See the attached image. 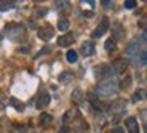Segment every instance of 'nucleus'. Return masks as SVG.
<instances>
[{
  "label": "nucleus",
  "mask_w": 147,
  "mask_h": 133,
  "mask_svg": "<svg viewBox=\"0 0 147 133\" xmlns=\"http://www.w3.org/2000/svg\"><path fill=\"white\" fill-rule=\"evenodd\" d=\"M69 27H70L69 19H64V18L59 19V22H58V29H59V31H63V32H67V31H69Z\"/></svg>",
  "instance_id": "18"
},
{
  "label": "nucleus",
  "mask_w": 147,
  "mask_h": 133,
  "mask_svg": "<svg viewBox=\"0 0 147 133\" xmlns=\"http://www.w3.org/2000/svg\"><path fill=\"white\" fill-rule=\"evenodd\" d=\"M146 98H147V92H146V90H142V88L136 90V93H134V95H133V101L146 100Z\"/></svg>",
  "instance_id": "19"
},
{
  "label": "nucleus",
  "mask_w": 147,
  "mask_h": 133,
  "mask_svg": "<svg viewBox=\"0 0 147 133\" xmlns=\"http://www.w3.org/2000/svg\"><path fill=\"white\" fill-rule=\"evenodd\" d=\"M66 59L69 61V63H77V59H78V55L77 52H74V50H69L66 55Z\"/></svg>",
  "instance_id": "24"
},
{
  "label": "nucleus",
  "mask_w": 147,
  "mask_h": 133,
  "mask_svg": "<svg viewBox=\"0 0 147 133\" xmlns=\"http://www.w3.org/2000/svg\"><path fill=\"white\" fill-rule=\"evenodd\" d=\"M94 77L101 82V80H106V79L115 77V74L109 64H99V66L94 67Z\"/></svg>",
  "instance_id": "4"
},
{
  "label": "nucleus",
  "mask_w": 147,
  "mask_h": 133,
  "mask_svg": "<svg viewBox=\"0 0 147 133\" xmlns=\"http://www.w3.org/2000/svg\"><path fill=\"white\" fill-rule=\"evenodd\" d=\"M126 130H128V133H139V125L134 117L126 119Z\"/></svg>",
  "instance_id": "13"
},
{
  "label": "nucleus",
  "mask_w": 147,
  "mask_h": 133,
  "mask_svg": "<svg viewBox=\"0 0 147 133\" xmlns=\"http://www.w3.org/2000/svg\"><path fill=\"white\" fill-rule=\"evenodd\" d=\"M129 85H131V77H125L123 82L120 83V88H128Z\"/></svg>",
  "instance_id": "27"
},
{
  "label": "nucleus",
  "mask_w": 147,
  "mask_h": 133,
  "mask_svg": "<svg viewBox=\"0 0 147 133\" xmlns=\"http://www.w3.org/2000/svg\"><path fill=\"white\" fill-rule=\"evenodd\" d=\"M47 8H40V10H37V15H38V18H40L42 15H47Z\"/></svg>",
  "instance_id": "33"
},
{
  "label": "nucleus",
  "mask_w": 147,
  "mask_h": 133,
  "mask_svg": "<svg viewBox=\"0 0 147 133\" xmlns=\"http://www.w3.org/2000/svg\"><path fill=\"white\" fill-rule=\"evenodd\" d=\"M48 52H51V48H50V47H45L43 50H40V52H38V55H37L35 58H38V56H43L45 53H48Z\"/></svg>",
  "instance_id": "28"
},
{
  "label": "nucleus",
  "mask_w": 147,
  "mask_h": 133,
  "mask_svg": "<svg viewBox=\"0 0 147 133\" xmlns=\"http://www.w3.org/2000/svg\"><path fill=\"white\" fill-rule=\"evenodd\" d=\"M144 40H147V31H144Z\"/></svg>",
  "instance_id": "36"
},
{
  "label": "nucleus",
  "mask_w": 147,
  "mask_h": 133,
  "mask_svg": "<svg viewBox=\"0 0 147 133\" xmlns=\"http://www.w3.org/2000/svg\"><path fill=\"white\" fill-rule=\"evenodd\" d=\"M112 34H114V37H112V39H114L115 42H117V40H123V39H125V35H126V34H125V29H123V26H121L118 21L114 24Z\"/></svg>",
  "instance_id": "10"
},
{
  "label": "nucleus",
  "mask_w": 147,
  "mask_h": 133,
  "mask_svg": "<svg viewBox=\"0 0 147 133\" xmlns=\"http://www.w3.org/2000/svg\"><path fill=\"white\" fill-rule=\"evenodd\" d=\"M107 133H125V132H123L121 127H115V128H112L110 132H107Z\"/></svg>",
  "instance_id": "31"
},
{
  "label": "nucleus",
  "mask_w": 147,
  "mask_h": 133,
  "mask_svg": "<svg viewBox=\"0 0 147 133\" xmlns=\"http://www.w3.org/2000/svg\"><path fill=\"white\" fill-rule=\"evenodd\" d=\"M104 48H106V52H107V53H114L115 50H117V42H115L112 37L107 39L106 43H104Z\"/></svg>",
  "instance_id": "17"
},
{
  "label": "nucleus",
  "mask_w": 147,
  "mask_h": 133,
  "mask_svg": "<svg viewBox=\"0 0 147 133\" xmlns=\"http://www.w3.org/2000/svg\"><path fill=\"white\" fill-rule=\"evenodd\" d=\"M126 107V101L125 100H117L115 103H112L109 106V111L110 112H123Z\"/></svg>",
  "instance_id": "12"
},
{
  "label": "nucleus",
  "mask_w": 147,
  "mask_h": 133,
  "mask_svg": "<svg viewBox=\"0 0 147 133\" xmlns=\"http://www.w3.org/2000/svg\"><path fill=\"white\" fill-rule=\"evenodd\" d=\"M10 103H11V106L15 107V109H16L18 112H22V111H24V104H22L19 100H16V98H11Z\"/></svg>",
  "instance_id": "22"
},
{
  "label": "nucleus",
  "mask_w": 147,
  "mask_h": 133,
  "mask_svg": "<svg viewBox=\"0 0 147 133\" xmlns=\"http://www.w3.org/2000/svg\"><path fill=\"white\" fill-rule=\"evenodd\" d=\"M94 52H96L94 42L86 40V42H83V43H82V47H80V53H82L83 56H93V55H94Z\"/></svg>",
  "instance_id": "9"
},
{
  "label": "nucleus",
  "mask_w": 147,
  "mask_h": 133,
  "mask_svg": "<svg viewBox=\"0 0 147 133\" xmlns=\"http://www.w3.org/2000/svg\"><path fill=\"white\" fill-rule=\"evenodd\" d=\"M133 64H134V66H138V67L146 66V64H147V52L139 53V55H138L136 58L133 59Z\"/></svg>",
  "instance_id": "14"
},
{
  "label": "nucleus",
  "mask_w": 147,
  "mask_h": 133,
  "mask_svg": "<svg viewBox=\"0 0 147 133\" xmlns=\"http://www.w3.org/2000/svg\"><path fill=\"white\" fill-rule=\"evenodd\" d=\"M142 52H146V43H144L142 40H139V39H136V40H133L131 43L126 47V50H125V56H126V61H131L133 63V59L136 58L139 53H142Z\"/></svg>",
  "instance_id": "3"
},
{
  "label": "nucleus",
  "mask_w": 147,
  "mask_h": 133,
  "mask_svg": "<svg viewBox=\"0 0 147 133\" xmlns=\"http://www.w3.org/2000/svg\"><path fill=\"white\" fill-rule=\"evenodd\" d=\"M77 114H78V112L75 111V109H70V111H67L66 114L63 115V124H64V125L70 124V122L74 120V117H77Z\"/></svg>",
  "instance_id": "15"
},
{
  "label": "nucleus",
  "mask_w": 147,
  "mask_h": 133,
  "mask_svg": "<svg viewBox=\"0 0 147 133\" xmlns=\"http://www.w3.org/2000/svg\"><path fill=\"white\" fill-rule=\"evenodd\" d=\"M72 79H74L72 72H63V74L59 75V82H61V83H67V82H70Z\"/></svg>",
  "instance_id": "23"
},
{
  "label": "nucleus",
  "mask_w": 147,
  "mask_h": 133,
  "mask_svg": "<svg viewBox=\"0 0 147 133\" xmlns=\"http://www.w3.org/2000/svg\"><path fill=\"white\" fill-rule=\"evenodd\" d=\"M5 107V96H3V93L0 92V111Z\"/></svg>",
  "instance_id": "29"
},
{
  "label": "nucleus",
  "mask_w": 147,
  "mask_h": 133,
  "mask_svg": "<svg viewBox=\"0 0 147 133\" xmlns=\"http://www.w3.org/2000/svg\"><path fill=\"white\" fill-rule=\"evenodd\" d=\"M70 98H72L74 103H80L82 98H83V93H82L80 88H75V90L72 92V96H70Z\"/></svg>",
  "instance_id": "21"
},
{
  "label": "nucleus",
  "mask_w": 147,
  "mask_h": 133,
  "mask_svg": "<svg viewBox=\"0 0 147 133\" xmlns=\"http://www.w3.org/2000/svg\"><path fill=\"white\" fill-rule=\"evenodd\" d=\"M5 35L13 42H24L27 37V31L22 24H8L5 27Z\"/></svg>",
  "instance_id": "2"
},
{
  "label": "nucleus",
  "mask_w": 147,
  "mask_h": 133,
  "mask_svg": "<svg viewBox=\"0 0 147 133\" xmlns=\"http://www.w3.org/2000/svg\"><path fill=\"white\" fill-rule=\"evenodd\" d=\"M37 35H38V39H42L43 42H48V40H51L53 35H55V29H53L50 24H45V26L38 27Z\"/></svg>",
  "instance_id": "5"
},
{
  "label": "nucleus",
  "mask_w": 147,
  "mask_h": 133,
  "mask_svg": "<svg viewBox=\"0 0 147 133\" xmlns=\"http://www.w3.org/2000/svg\"><path fill=\"white\" fill-rule=\"evenodd\" d=\"M58 133H70V130H69V128H67V127H63V128L59 130V132H58Z\"/></svg>",
  "instance_id": "34"
},
{
  "label": "nucleus",
  "mask_w": 147,
  "mask_h": 133,
  "mask_svg": "<svg viewBox=\"0 0 147 133\" xmlns=\"http://www.w3.org/2000/svg\"><path fill=\"white\" fill-rule=\"evenodd\" d=\"M107 29H109V18H102V19H101V22L98 24V27L93 31V37H94V39L102 37L104 34L107 32Z\"/></svg>",
  "instance_id": "6"
},
{
  "label": "nucleus",
  "mask_w": 147,
  "mask_h": 133,
  "mask_svg": "<svg viewBox=\"0 0 147 133\" xmlns=\"http://www.w3.org/2000/svg\"><path fill=\"white\" fill-rule=\"evenodd\" d=\"M15 7V2H10V0H2L0 2V11H8Z\"/></svg>",
  "instance_id": "20"
},
{
  "label": "nucleus",
  "mask_w": 147,
  "mask_h": 133,
  "mask_svg": "<svg viewBox=\"0 0 147 133\" xmlns=\"http://www.w3.org/2000/svg\"><path fill=\"white\" fill-rule=\"evenodd\" d=\"M50 101H51V96H50V93L47 92H40L38 93V96H37V107L38 109H45V107L50 104Z\"/></svg>",
  "instance_id": "8"
},
{
  "label": "nucleus",
  "mask_w": 147,
  "mask_h": 133,
  "mask_svg": "<svg viewBox=\"0 0 147 133\" xmlns=\"http://www.w3.org/2000/svg\"><path fill=\"white\" fill-rule=\"evenodd\" d=\"M56 8L58 10H70V3L69 2H56Z\"/></svg>",
  "instance_id": "25"
},
{
  "label": "nucleus",
  "mask_w": 147,
  "mask_h": 133,
  "mask_svg": "<svg viewBox=\"0 0 147 133\" xmlns=\"http://www.w3.org/2000/svg\"><path fill=\"white\" fill-rule=\"evenodd\" d=\"M110 67H112V71H114L115 75H120V74H123V72L126 71V67H128V61H126L125 58L123 59H115Z\"/></svg>",
  "instance_id": "7"
},
{
  "label": "nucleus",
  "mask_w": 147,
  "mask_h": 133,
  "mask_svg": "<svg viewBox=\"0 0 147 133\" xmlns=\"http://www.w3.org/2000/svg\"><path fill=\"white\" fill-rule=\"evenodd\" d=\"M120 90V82L117 80L115 77L106 79V80H101L96 87V95L99 98H110L118 93Z\"/></svg>",
  "instance_id": "1"
},
{
  "label": "nucleus",
  "mask_w": 147,
  "mask_h": 133,
  "mask_svg": "<svg viewBox=\"0 0 147 133\" xmlns=\"http://www.w3.org/2000/svg\"><path fill=\"white\" fill-rule=\"evenodd\" d=\"M102 5H104L106 8H112V7H114V2H110V0H104Z\"/></svg>",
  "instance_id": "32"
},
{
  "label": "nucleus",
  "mask_w": 147,
  "mask_h": 133,
  "mask_svg": "<svg viewBox=\"0 0 147 133\" xmlns=\"http://www.w3.org/2000/svg\"><path fill=\"white\" fill-rule=\"evenodd\" d=\"M136 5H138L136 0H126V2H125V8H126V10H133V8H136Z\"/></svg>",
  "instance_id": "26"
},
{
  "label": "nucleus",
  "mask_w": 147,
  "mask_h": 133,
  "mask_svg": "<svg viewBox=\"0 0 147 133\" xmlns=\"http://www.w3.org/2000/svg\"><path fill=\"white\" fill-rule=\"evenodd\" d=\"M139 26L142 27V29H146V31H147V18H142V19H139Z\"/></svg>",
  "instance_id": "30"
},
{
  "label": "nucleus",
  "mask_w": 147,
  "mask_h": 133,
  "mask_svg": "<svg viewBox=\"0 0 147 133\" xmlns=\"http://www.w3.org/2000/svg\"><path fill=\"white\" fill-rule=\"evenodd\" d=\"M51 124H53V117L50 114H47V112H43V114L40 115V125L43 127V128H48Z\"/></svg>",
  "instance_id": "16"
},
{
  "label": "nucleus",
  "mask_w": 147,
  "mask_h": 133,
  "mask_svg": "<svg viewBox=\"0 0 147 133\" xmlns=\"http://www.w3.org/2000/svg\"><path fill=\"white\" fill-rule=\"evenodd\" d=\"M74 40H75L74 34L72 32H67V34H64V35H61V37L58 39V45H59V47H69V45L74 43Z\"/></svg>",
  "instance_id": "11"
},
{
  "label": "nucleus",
  "mask_w": 147,
  "mask_h": 133,
  "mask_svg": "<svg viewBox=\"0 0 147 133\" xmlns=\"http://www.w3.org/2000/svg\"><path fill=\"white\" fill-rule=\"evenodd\" d=\"M83 16H85V18H91L93 13H91V11H83Z\"/></svg>",
  "instance_id": "35"
}]
</instances>
